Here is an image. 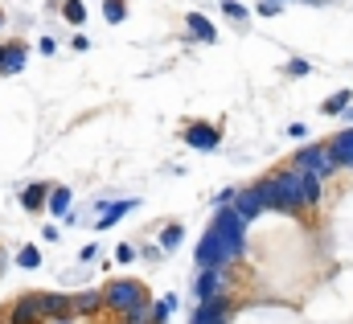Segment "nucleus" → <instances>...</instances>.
<instances>
[{
	"instance_id": "1",
	"label": "nucleus",
	"mask_w": 353,
	"mask_h": 324,
	"mask_svg": "<svg viewBox=\"0 0 353 324\" xmlns=\"http://www.w3.org/2000/svg\"><path fill=\"white\" fill-rule=\"evenodd\" d=\"M259 197H263V210H279V214H304V172L300 168H279L271 176L255 181Z\"/></svg>"
},
{
	"instance_id": "2",
	"label": "nucleus",
	"mask_w": 353,
	"mask_h": 324,
	"mask_svg": "<svg viewBox=\"0 0 353 324\" xmlns=\"http://www.w3.org/2000/svg\"><path fill=\"white\" fill-rule=\"evenodd\" d=\"M210 230L218 234V243H222V254H226V263H239L243 254H247V222L230 210V205H222V210H214V218H210Z\"/></svg>"
},
{
	"instance_id": "3",
	"label": "nucleus",
	"mask_w": 353,
	"mask_h": 324,
	"mask_svg": "<svg viewBox=\"0 0 353 324\" xmlns=\"http://www.w3.org/2000/svg\"><path fill=\"white\" fill-rule=\"evenodd\" d=\"M140 304H148V292H144V283L140 279H111L107 287H103V308H111V312H132V308H140Z\"/></svg>"
},
{
	"instance_id": "4",
	"label": "nucleus",
	"mask_w": 353,
	"mask_h": 324,
	"mask_svg": "<svg viewBox=\"0 0 353 324\" xmlns=\"http://www.w3.org/2000/svg\"><path fill=\"white\" fill-rule=\"evenodd\" d=\"M292 168H300V172H308V176H321V181H329V176L337 172V161L329 156V148H325V144H304V148L292 156Z\"/></svg>"
},
{
	"instance_id": "5",
	"label": "nucleus",
	"mask_w": 353,
	"mask_h": 324,
	"mask_svg": "<svg viewBox=\"0 0 353 324\" xmlns=\"http://www.w3.org/2000/svg\"><path fill=\"white\" fill-rule=\"evenodd\" d=\"M4 324H46V312H41V292H25L17 296L8 308H4Z\"/></svg>"
},
{
	"instance_id": "6",
	"label": "nucleus",
	"mask_w": 353,
	"mask_h": 324,
	"mask_svg": "<svg viewBox=\"0 0 353 324\" xmlns=\"http://www.w3.org/2000/svg\"><path fill=\"white\" fill-rule=\"evenodd\" d=\"M193 296H197V304H201V300H214V296H230V267L197 271V279H193Z\"/></svg>"
},
{
	"instance_id": "7",
	"label": "nucleus",
	"mask_w": 353,
	"mask_h": 324,
	"mask_svg": "<svg viewBox=\"0 0 353 324\" xmlns=\"http://www.w3.org/2000/svg\"><path fill=\"white\" fill-rule=\"evenodd\" d=\"M230 316H234L230 296H214V300H201L193 308V321L189 324H230Z\"/></svg>"
},
{
	"instance_id": "8",
	"label": "nucleus",
	"mask_w": 353,
	"mask_h": 324,
	"mask_svg": "<svg viewBox=\"0 0 353 324\" xmlns=\"http://www.w3.org/2000/svg\"><path fill=\"white\" fill-rule=\"evenodd\" d=\"M181 140H185L189 148H197V152H214V148L222 144V132H218L214 123H201V119H193V123L181 132Z\"/></svg>"
},
{
	"instance_id": "9",
	"label": "nucleus",
	"mask_w": 353,
	"mask_h": 324,
	"mask_svg": "<svg viewBox=\"0 0 353 324\" xmlns=\"http://www.w3.org/2000/svg\"><path fill=\"white\" fill-rule=\"evenodd\" d=\"M41 312H46V324L74 321V304L66 292H41Z\"/></svg>"
},
{
	"instance_id": "10",
	"label": "nucleus",
	"mask_w": 353,
	"mask_h": 324,
	"mask_svg": "<svg viewBox=\"0 0 353 324\" xmlns=\"http://www.w3.org/2000/svg\"><path fill=\"white\" fill-rule=\"evenodd\" d=\"M325 148H329V156L337 161V168H353V123L341 128V132H333V136L325 140Z\"/></svg>"
},
{
	"instance_id": "11",
	"label": "nucleus",
	"mask_w": 353,
	"mask_h": 324,
	"mask_svg": "<svg viewBox=\"0 0 353 324\" xmlns=\"http://www.w3.org/2000/svg\"><path fill=\"white\" fill-rule=\"evenodd\" d=\"M243 222H255L259 214H263V197H259V189L255 185H247V189H234V205H230Z\"/></svg>"
},
{
	"instance_id": "12",
	"label": "nucleus",
	"mask_w": 353,
	"mask_h": 324,
	"mask_svg": "<svg viewBox=\"0 0 353 324\" xmlns=\"http://www.w3.org/2000/svg\"><path fill=\"white\" fill-rule=\"evenodd\" d=\"M136 205H140L136 197H123V201H111V205H99L103 214H99V222H94V230H111V226H119V218H128V214H132Z\"/></svg>"
},
{
	"instance_id": "13",
	"label": "nucleus",
	"mask_w": 353,
	"mask_h": 324,
	"mask_svg": "<svg viewBox=\"0 0 353 324\" xmlns=\"http://www.w3.org/2000/svg\"><path fill=\"white\" fill-rule=\"evenodd\" d=\"M185 25H189V37H197V41H205V45L218 41V29H214V21H210L205 12H189Z\"/></svg>"
},
{
	"instance_id": "14",
	"label": "nucleus",
	"mask_w": 353,
	"mask_h": 324,
	"mask_svg": "<svg viewBox=\"0 0 353 324\" xmlns=\"http://www.w3.org/2000/svg\"><path fill=\"white\" fill-rule=\"evenodd\" d=\"M50 189H54V185H46V181H33V185H25V189H21V205H25L29 214L46 210V201H50Z\"/></svg>"
},
{
	"instance_id": "15",
	"label": "nucleus",
	"mask_w": 353,
	"mask_h": 324,
	"mask_svg": "<svg viewBox=\"0 0 353 324\" xmlns=\"http://www.w3.org/2000/svg\"><path fill=\"white\" fill-rule=\"evenodd\" d=\"M70 304H74V316H99L103 312V292L99 287H87V292L70 296Z\"/></svg>"
},
{
	"instance_id": "16",
	"label": "nucleus",
	"mask_w": 353,
	"mask_h": 324,
	"mask_svg": "<svg viewBox=\"0 0 353 324\" xmlns=\"http://www.w3.org/2000/svg\"><path fill=\"white\" fill-rule=\"evenodd\" d=\"M25 58H29V50H25L21 41L4 45V58H0V74H21V70H25Z\"/></svg>"
},
{
	"instance_id": "17",
	"label": "nucleus",
	"mask_w": 353,
	"mask_h": 324,
	"mask_svg": "<svg viewBox=\"0 0 353 324\" xmlns=\"http://www.w3.org/2000/svg\"><path fill=\"white\" fill-rule=\"evenodd\" d=\"M70 205H74V193H70L66 185H54V189H50L46 210H50V214H58V218H66V214H70Z\"/></svg>"
},
{
	"instance_id": "18",
	"label": "nucleus",
	"mask_w": 353,
	"mask_h": 324,
	"mask_svg": "<svg viewBox=\"0 0 353 324\" xmlns=\"http://www.w3.org/2000/svg\"><path fill=\"white\" fill-rule=\"evenodd\" d=\"M350 103H353V90H333V94L321 103V111H325V115H345Z\"/></svg>"
},
{
	"instance_id": "19",
	"label": "nucleus",
	"mask_w": 353,
	"mask_h": 324,
	"mask_svg": "<svg viewBox=\"0 0 353 324\" xmlns=\"http://www.w3.org/2000/svg\"><path fill=\"white\" fill-rule=\"evenodd\" d=\"M321 197H325V181H321V176H308V172H304V210L321 205Z\"/></svg>"
},
{
	"instance_id": "20",
	"label": "nucleus",
	"mask_w": 353,
	"mask_h": 324,
	"mask_svg": "<svg viewBox=\"0 0 353 324\" xmlns=\"http://www.w3.org/2000/svg\"><path fill=\"white\" fill-rule=\"evenodd\" d=\"M17 267L37 271V267H41V250H37V246H21V250H17Z\"/></svg>"
},
{
	"instance_id": "21",
	"label": "nucleus",
	"mask_w": 353,
	"mask_h": 324,
	"mask_svg": "<svg viewBox=\"0 0 353 324\" xmlns=\"http://www.w3.org/2000/svg\"><path fill=\"white\" fill-rule=\"evenodd\" d=\"M62 17H66L70 25H83V21H87V4H83V0H62Z\"/></svg>"
},
{
	"instance_id": "22",
	"label": "nucleus",
	"mask_w": 353,
	"mask_h": 324,
	"mask_svg": "<svg viewBox=\"0 0 353 324\" xmlns=\"http://www.w3.org/2000/svg\"><path fill=\"white\" fill-rule=\"evenodd\" d=\"M173 308H176V296H165V300H157V304H152V324H169Z\"/></svg>"
},
{
	"instance_id": "23",
	"label": "nucleus",
	"mask_w": 353,
	"mask_h": 324,
	"mask_svg": "<svg viewBox=\"0 0 353 324\" xmlns=\"http://www.w3.org/2000/svg\"><path fill=\"white\" fill-rule=\"evenodd\" d=\"M185 243V230H181V226H165V234H161V250H176V246Z\"/></svg>"
},
{
	"instance_id": "24",
	"label": "nucleus",
	"mask_w": 353,
	"mask_h": 324,
	"mask_svg": "<svg viewBox=\"0 0 353 324\" xmlns=\"http://www.w3.org/2000/svg\"><path fill=\"white\" fill-rule=\"evenodd\" d=\"M103 17H107L111 25H119V21L128 17V4H123V0H103Z\"/></svg>"
},
{
	"instance_id": "25",
	"label": "nucleus",
	"mask_w": 353,
	"mask_h": 324,
	"mask_svg": "<svg viewBox=\"0 0 353 324\" xmlns=\"http://www.w3.org/2000/svg\"><path fill=\"white\" fill-rule=\"evenodd\" d=\"M119 321H123V324H152V304H140V308H132V312H123Z\"/></svg>"
},
{
	"instance_id": "26",
	"label": "nucleus",
	"mask_w": 353,
	"mask_h": 324,
	"mask_svg": "<svg viewBox=\"0 0 353 324\" xmlns=\"http://www.w3.org/2000/svg\"><path fill=\"white\" fill-rule=\"evenodd\" d=\"M222 12H226L230 21H247V17H251V8L239 4V0H222Z\"/></svg>"
},
{
	"instance_id": "27",
	"label": "nucleus",
	"mask_w": 353,
	"mask_h": 324,
	"mask_svg": "<svg viewBox=\"0 0 353 324\" xmlns=\"http://www.w3.org/2000/svg\"><path fill=\"white\" fill-rule=\"evenodd\" d=\"M136 259H140V250H136L132 243H119V246H115V263H123V267H128V263H136Z\"/></svg>"
},
{
	"instance_id": "28",
	"label": "nucleus",
	"mask_w": 353,
	"mask_h": 324,
	"mask_svg": "<svg viewBox=\"0 0 353 324\" xmlns=\"http://www.w3.org/2000/svg\"><path fill=\"white\" fill-rule=\"evenodd\" d=\"M308 70H312V66H308L304 58H292V62H288V74H292V79H304Z\"/></svg>"
},
{
	"instance_id": "29",
	"label": "nucleus",
	"mask_w": 353,
	"mask_h": 324,
	"mask_svg": "<svg viewBox=\"0 0 353 324\" xmlns=\"http://www.w3.org/2000/svg\"><path fill=\"white\" fill-rule=\"evenodd\" d=\"M140 259H152V263H161V259H165V250L152 243V246H144V250H140Z\"/></svg>"
},
{
	"instance_id": "30",
	"label": "nucleus",
	"mask_w": 353,
	"mask_h": 324,
	"mask_svg": "<svg viewBox=\"0 0 353 324\" xmlns=\"http://www.w3.org/2000/svg\"><path fill=\"white\" fill-rule=\"evenodd\" d=\"M283 4H275V0H259V17H275Z\"/></svg>"
},
{
	"instance_id": "31",
	"label": "nucleus",
	"mask_w": 353,
	"mask_h": 324,
	"mask_svg": "<svg viewBox=\"0 0 353 324\" xmlns=\"http://www.w3.org/2000/svg\"><path fill=\"white\" fill-rule=\"evenodd\" d=\"M79 259H83V263H94V259H99V246H94V243L83 246V250H79Z\"/></svg>"
},
{
	"instance_id": "32",
	"label": "nucleus",
	"mask_w": 353,
	"mask_h": 324,
	"mask_svg": "<svg viewBox=\"0 0 353 324\" xmlns=\"http://www.w3.org/2000/svg\"><path fill=\"white\" fill-rule=\"evenodd\" d=\"M37 50H41V54H46V58H50V54H54V50H58V41H54V37H41V41H37Z\"/></svg>"
},
{
	"instance_id": "33",
	"label": "nucleus",
	"mask_w": 353,
	"mask_h": 324,
	"mask_svg": "<svg viewBox=\"0 0 353 324\" xmlns=\"http://www.w3.org/2000/svg\"><path fill=\"white\" fill-rule=\"evenodd\" d=\"M304 132H308L304 123H288V136H292V140H304Z\"/></svg>"
},
{
	"instance_id": "34",
	"label": "nucleus",
	"mask_w": 353,
	"mask_h": 324,
	"mask_svg": "<svg viewBox=\"0 0 353 324\" xmlns=\"http://www.w3.org/2000/svg\"><path fill=\"white\" fill-rule=\"evenodd\" d=\"M70 45H74L79 54H83V50H90V41H87V37H83V33H74V41H70Z\"/></svg>"
},
{
	"instance_id": "35",
	"label": "nucleus",
	"mask_w": 353,
	"mask_h": 324,
	"mask_svg": "<svg viewBox=\"0 0 353 324\" xmlns=\"http://www.w3.org/2000/svg\"><path fill=\"white\" fill-rule=\"evenodd\" d=\"M345 123H353V103L345 107Z\"/></svg>"
},
{
	"instance_id": "36",
	"label": "nucleus",
	"mask_w": 353,
	"mask_h": 324,
	"mask_svg": "<svg viewBox=\"0 0 353 324\" xmlns=\"http://www.w3.org/2000/svg\"><path fill=\"white\" fill-rule=\"evenodd\" d=\"M0 25H4V8H0Z\"/></svg>"
},
{
	"instance_id": "37",
	"label": "nucleus",
	"mask_w": 353,
	"mask_h": 324,
	"mask_svg": "<svg viewBox=\"0 0 353 324\" xmlns=\"http://www.w3.org/2000/svg\"><path fill=\"white\" fill-rule=\"evenodd\" d=\"M58 324H74V321H58Z\"/></svg>"
},
{
	"instance_id": "38",
	"label": "nucleus",
	"mask_w": 353,
	"mask_h": 324,
	"mask_svg": "<svg viewBox=\"0 0 353 324\" xmlns=\"http://www.w3.org/2000/svg\"><path fill=\"white\" fill-rule=\"evenodd\" d=\"M0 58H4V45H0Z\"/></svg>"
},
{
	"instance_id": "39",
	"label": "nucleus",
	"mask_w": 353,
	"mask_h": 324,
	"mask_svg": "<svg viewBox=\"0 0 353 324\" xmlns=\"http://www.w3.org/2000/svg\"><path fill=\"white\" fill-rule=\"evenodd\" d=\"M308 4H321V0H308Z\"/></svg>"
},
{
	"instance_id": "40",
	"label": "nucleus",
	"mask_w": 353,
	"mask_h": 324,
	"mask_svg": "<svg viewBox=\"0 0 353 324\" xmlns=\"http://www.w3.org/2000/svg\"><path fill=\"white\" fill-rule=\"evenodd\" d=\"M275 4H283V0H275Z\"/></svg>"
},
{
	"instance_id": "41",
	"label": "nucleus",
	"mask_w": 353,
	"mask_h": 324,
	"mask_svg": "<svg viewBox=\"0 0 353 324\" xmlns=\"http://www.w3.org/2000/svg\"><path fill=\"white\" fill-rule=\"evenodd\" d=\"M123 4H128V0H123Z\"/></svg>"
},
{
	"instance_id": "42",
	"label": "nucleus",
	"mask_w": 353,
	"mask_h": 324,
	"mask_svg": "<svg viewBox=\"0 0 353 324\" xmlns=\"http://www.w3.org/2000/svg\"><path fill=\"white\" fill-rule=\"evenodd\" d=\"M0 324H4V321H0Z\"/></svg>"
}]
</instances>
